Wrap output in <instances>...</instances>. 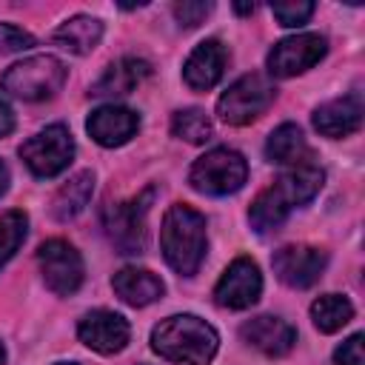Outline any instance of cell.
<instances>
[{"mask_svg": "<svg viewBox=\"0 0 365 365\" xmlns=\"http://www.w3.org/2000/svg\"><path fill=\"white\" fill-rule=\"evenodd\" d=\"M277 88L262 74H245L228 86V91L217 100V114L228 125H248L268 111Z\"/></svg>", "mask_w": 365, "mask_h": 365, "instance_id": "obj_7", "label": "cell"}, {"mask_svg": "<svg viewBox=\"0 0 365 365\" xmlns=\"http://www.w3.org/2000/svg\"><path fill=\"white\" fill-rule=\"evenodd\" d=\"M171 134L191 145H202L211 140V120L202 108H182L171 117Z\"/></svg>", "mask_w": 365, "mask_h": 365, "instance_id": "obj_24", "label": "cell"}, {"mask_svg": "<svg viewBox=\"0 0 365 365\" xmlns=\"http://www.w3.org/2000/svg\"><path fill=\"white\" fill-rule=\"evenodd\" d=\"M245 180H248V163L234 148H211L188 171L191 188L211 197L234 194L245 185Z\"/></svg>", "mask_w": 365, "mask_h": 365, "instance_id": "obj_6", "label": "cell"}, {"mask_svg": "<svg viewBox=\"0 0 365 365\" xmlns=\"http://www.w3.org/2000/svg\"><path fill=\"white\" fill-rule=\"evenodd\" d=\"M68 71L66 66L51 57V54H34V57H26L14 66L6 68V74L0 77V88L17 100H48L54 97L63 83H66Z\"/></svg>", "mask_w": 365, "mask_h": 365, "instance_id": "obj_4", "label": "cell"}, {"mask_svg": "<svg viewBox=\"0 0 365 365\" xmlns=\"http://www.w3.org/2000/svg\"><path fill=\"white\" fill-rule=\"evenodd\" d=\"M271 265H274V274L285 285L311 288L322 277V271L328 265V254L314 245H282L279 251H274Z\"/></svg>", "mask_w": 365, "mask_h": 365, "instance_id": "obj_12", "label": "cell"}, {"mask_svg": "<svg viewBox=\"0 0 365 365\" xmlns=\"http://www.w3.org/2000/svg\"><path fill=\"white\" fill-rule=\"evenodd\" d=\"M225 63H228V51L220 40H202L185 60L182 66V80L194 88V91H208L214 88L220 80H222V71H225Z\"/></svg>", "mask_w": 365, "mask_h": 365, "instance_id": "obj_16", "label": "cell"}, {"mask_svg": "<svg viewBox=\"0 0 365 365\" xmlns=\"http://www.w3.org/2000/svg\"><path fill=\"white\" fill-rule=\"evenodd\" d=\"M137 128H140V117L125 106H100L86 120V131L91 134V140L106 148L128 143L137 134Z\"/></svg>", "mask_w": 365, "mask_h": 365, "instance_id": "obj_14", "label": "cell"}, {"mask_svg": "<svg viewBox=\"0 0 365 365\" xmlns=\"http://www.w3.org/2000/svg\"><path fill=\"white\" fill-rule=\"evenodd\" d=\"M325 182V171L317 165V163H299V165H291L285 174L277 177L274 185H268L265 191L257 194V200L251 202V211H248V220H251V228L257 234H268V231H277L288 214L305 202H311L319 188Z\"/></svg>", "mask_w": 365, "mask_h": 365, "instance_id": "obj_1", "label": "cell"}, {"mask_svg": "<svg viewBox=\"0 0 365 365\" xmlns=\"http://www.w3.org/2000/svg\"><path fill=\"white\" fill-rule=\"evenodd\" d=\"M265 157L277 165H299L311 160V148L305 143V134L294 123H282L279 128L271 131L265 143Z\"/></svg>", "mask_w": 365, "mask_h": 365, "instance_id": "obj_21", "label": "cell"}, {"mask_svg": "<svg viewBox=\"0 0 365 365\" xmlns=\"http://www.w3.org/2000/svg\"><path fill=\"white\" fill-rule=\"evenodd\" d=\"M240 336H242L251 348L262 351L265 356H285V354L294 348V342H297L294 325L285 322V319H279V317H268V314L242 322Z\"/></svg>", "mask_w": 365, "mask_h": 365, "instance_id": "obj_15", "label": "cell"}, {"mask_svg": "<svg viewBox=\"0 0 365 365\" xmlns=\"http://www.w3.org/2000/svg\"><path fill=\"white\" fill-rule=\"evenodd\" d=\"M151 74V66L140 57H123L117 63H111L103 77L91 86V97H123V94H131L145 77Z\"/></svg>", "mask_w": 365, "mask_h": 365, "instance_id": "obj_19", "label": "cell"}, {"mask_svg": "<svg viewBox=\"0 0 365 365\" xmlns=\"http://www.w3.org/2000/svg\"><path fill=\"white\" fill-rule=\"evenodd\" d=\"M20 157L29 165V171L40 180L57 177L60 171L68 168L71 157H74V140L71 131L63 123L46 125L43 131H37L34 137H29L20 145Z\"/></svg>", "mask_w": 365, "mask_h": 365, "instance_id": "obj_8", "label": "cell"}, {"mask_svg": "<svg viewBox=\"0 0 365 365\" xmlns=\"http://www.w3.org/2000/svg\"><path fill=\"white\" fill-rule=\"evenodd\" d=\"M362 334H354L348 336L336 351H334V362L336 365H365V356H362Z\"/></svg>", "mask_w": 365, "mask_h": 365, "instance_id": "obj_29", "label": "cell"}, {"mask_svg": "<svg viewBox=\"0 0 365 365\" xmlns=\"http://www.w3.org/2000/svg\"><path fill=\"white\" fill-rule=\"evenodd\" d=\"M311 319L322 334H334V331H339L342 325H348L354 319V305L342 294H325V297L314 299Z\"/></svg>", "mask_w": 365, "mask_h": 365, "instance_id": "obj_23", "label": "cell"}, {"mask_svg": "<svg viewBox=\"0 0 365 365\" xmlns=\"http://www.w3.org/2000/svg\"><path fill=\"white\" fill-rule=\"evenodd\" d=\"M6 188H9V168H6V163L0 160V197L6 194Z\"/></svg>", "mask_w": 365, "mask_h": 365, "instance_id": "obj_31", "label": "cell"}, {"mask_svg": "<svg viewBox=\"0 0 365 365\" xmlns=\"http://www.w3.org/2000/svg\"><path fill=\"white\" fill-rule=\"evenodd\" d=\"M29 231V217L23 211H9L0 217V268L14 257Z\"/></svg>", "mask_w": 365, "mask_h": 365, "instance_id": "obj_25", "label": "cell"}, {"mask_svg": "<svg viewBox=\"0 0 365 365\" xmlns=\"http://www.w3.org/2000/svg\"><path fill=\"white\" fill-rule=\"evenodd\" d=\"M211 3H202V0H182V3H174V17H177V23L180 26H185V29H194V26H200L208 14H211Z\"/></svg>", "mask_w": 365, "mask_h": 365, "instance_id": "obj_27", "label": "cell"}, {"mask_svg": "<svg viewBox=\"0 0 365 365\" xmlns=\"http://www.w3.org/2000/svg\"><path fill=\"white\" fill-rule=\"evenodd\" d=\"M94 194V174L91 171H80L74 174L66 185H60V191L54 194L51 200V217L60 220V222H68L74 220L91 200Z\"/></svg>", "mask_w": 365, "mask_h": 365, "instance_id": "obj_22", "label": "cell"}, {"mask_svg": "<svg viewBox=\"0 0 365 365\" xmlns=\"http://www.w3.org/2000/svg\"><path fill=\"white\" fill-rule=\"evenodd\" d=\"M34 46V37L29 31H23L20 26L11 23H0V51L11 54V51H26Z\"/></svg>", "mask_w": 365, "mask_h": 365, "instance_id": "obj_28", "label": "cell"}, {"mask_svg": "<svg viewBox=\"0 0 365 365\" xmlns=\"http://www.w3.org/2000/svg\"><path fill=\"white\" fill-rule=\"evenodd\" d=\"M328 51V40L322 34L305 31V34H294L279 40L271 54H268V74L271 77H297L302 71H308L311 66H317Z\"/></svg>", "mask_w": 365, "mask_h": 365, "instance_id": "obj_10", "label": "cell"}, {"mask_svg": "<svg viewBox=\"0 0 365 365\" xmlns=\"http://www.w3.org/2000/svg\"><path fill=\"white\" fill-rule=\"evenodd\" d=\"M100 37H103V23L97 17H88V14L68 17L51 34V40L57 46H63L66 51H71V54H88V51H94L97 43H100Z\"/></svg>", "mask_w": 365, "mask_h": 365, "instance_id": "obj_20", "label": "cell"}, {"mask_svg": "<svg viewBox=\"0 0 365 365\" xmlns=\"http://www.w3.org/2000/svg\"><path fill=\"white\" fill-rule=\"evenodd\" d=\"M37 262H40V271H43L48 291H54L57 297H68L83 285V277H86L83 257L77 254V248L71 242L46 240L37 248Z\"/></svg>", "mask_w": 365, "mask_h": 365, "instance_id": "obj_9", "label": "cell"}, {"mask_svg": "<svg viewBox=\"0 0 365 365\" xmlns=\"http://www.w3.org/2000/svg\"><path fill=\"white\" fill-rule=\"evenodd\" d=\"M11 128H14V114H11V108L6 103H0V137L11 134Z\"/></svg>", "mask_w": 365, "mask_h": 365, "instance_id": "obj_30", "label": "cell"}, {"mask_svg": "<svg viewBox=\"0 0 365 365\" xmlns=\"http://www.w3.org/2000/svg\"><path fill=\"white\" fill-rule=\"evenodd\" d=\"M259 294H262V274L257 262L248 257H237L220 277L214 288V302L220 308L242 311V308H251L259 299Z\"/></svg>", "mask_w": 365, "mask_h": 365, "instance_id": "obj_11", "label": "cell"}, {"mask_svg": "<svg viewBox=\"0 0 365 365\" xmlns=\"http://www.w3.org/2000/svg\"><path fill=\"white\" fill-rule=\"evenodd\" d=\"M205 217L194 211L191 205L174 202L160 228V248L165 262L180 274V277H194L197 268L205 259Z\"/></svg>", "mask_w": 365, "mask_h": 365, "instance_id": "obj_3", "label": "cell"}, {"mask_svg": "<svg viewBox=\"0 0 365 365\" xmlns=\"http://www.w3.org/2000/svg\"><path fill=\"white\" fill-rule=\"evenodd\" d=\"M234 11H237V14H251V11H254V3H237Z\"/></svg>", "mask_w": 365, "mask_h": 365, "instance_id": "obj_32", "label": "cell"}, {"mask_svg": "<svg viewBox=\"0 0 365 365\" xmlns=\"http://www.w3.org/2000/svg\"><path fill=\"white\" fill-rule=\"evenodd\" d=\"M359 125H362V94L359 91H351L339 100L322 103L314 111V128L331 140L348 137V134L359 131Z\"/></svg>", "mask_w": 365, "mask_h": 365, "instance_id": "obj_17", "label": "cell"}, {"mask_svg": "<svg viewBox=\"0 0 365 365\" xmlns=\"http://www.w3.org/2000/svg\"><path fill=\"white\" fill-rule=\"evenodd\" d=\"M151 348L168 362L180 365H208L220 348L217 331L194 317V314H177L154 325L151 331Z\"/></svg>", "mask_w": 365, "mask_h": 365, "instance_id": "obj_2", "label": "cell"}, {"mask_svg": "<svg viewBox=\"0 0 365 365\" xmlns=\"http://www.w3.org/2000/svg\"><path fill=\"white\" fill-rule=\"evenodd\" d=\"M154 202V188H145L143 194L125 200V202H111L103 211V225L111 240V245L120 254H143L145 240H148V211Z\"/></svg>", "mask_w": 365, "mask_h": 365, "instance_id": "obj_5", "label": "cell"}, {"mask_svg": "<svg viewBox=\"0 0 365 365\" xmlns=\"http://www.w3.org/2000/svg\"><path fill=\"white\" fill-rule=\"evenodd\" d=\"M271 14L279 20V26H285V29H297V26H302V23L311 20V14H314V3H308V0H297V3H274V6H271Z\"/></svg>", "mask_w": 365, "mask_h": 365, "instance_id": "obj_26", "label": "cell"}, {"mask_svg": "<svg viewBox=\"0 0 365 365\" xmlns=\"http://www.w3.org/2000/svg\"><path fill=\"white\" fill-rule=\"evenodd\" d=\"M111 288L114 294L131 305V308H145L151 302H157L163 294H165V285L157 274H151L148 268H137V265H128V268H120L111 279Z\"/></svg>", "mask_w": 365, "mask_h": 365, "instance_id": "obj_18", "label": "cell"}, {"mask_svg": "<svg viewBox=\"0 0 365 365\" xmlns=\"http://www.w3.org/2000/svg\"><path fill=\"white\" fill-rule=\"evenodd\" d=\"M6 362V345H3V339H0V365Z\"/></svg>", "mask_w": 365, "mask_h": 365, "instance_id": "obj_33", "label": "cell"}, {"mask_svg": "<svg viewBox=\"0 0 365 365\" xmlns=\"http://www.w3.org/2000/svg\"><path fill=\"white\" fill-rule=\"evenodd\" d=\"M54 365H74V362H54Z\"/></svg>", "mask_w": 365, "mask_h": 365, "instance_id": "obj_34", "label": "cell"}, {"mask_svg": "<svg viewBox=\"0 0 365 365\" xmlns=\"http://www.w3.org/2000/svg\"><path fill=\"white\" fill-rule=\"evenodd\" d=\"M77 336L83 345H88L97 354H120L128 345L131 328H128L125 317L106 311V308H97V311H88L80 317Z\"/></svg>", "mask_w": 365, "mask_h": 365, "instance_id": "obj_13", "label": "cell"}]
</instances>
